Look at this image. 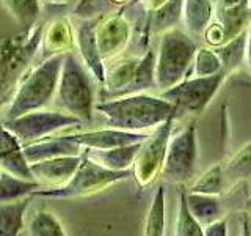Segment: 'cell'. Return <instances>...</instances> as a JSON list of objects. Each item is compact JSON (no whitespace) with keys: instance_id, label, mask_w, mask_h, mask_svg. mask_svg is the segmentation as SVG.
<instances>
[{"instance_id":"cell-1","label":"cell","mask_w":251,"mask_h":236,"mask_svg":"<svg viewBox=\"0 0 251 236\" xmlns=\"http://www.w3.org/2000/svg\"><path fill=\"white\" fill-rule=\"evenodd\" d=\"M96 109L105 117L110 128L132 132L157 128L168 117L176 115V107L171 102L146 94H133L116 101L100 102Z\"/></svg>"},{"instance_id":"cell-2","label":"cell","mask_w":251,"mask_h":236,"mask_svg":"<svg viewBox=\"0 0 251 236\" xmlns=\"http://www.w3.org/2000/svg\"><path fill=\"white\" fill-rule=\"evenodd\" d=\"M63 60H65V55L57 54L25 76L22 85L14 94L5 120H13L16 117L39 110L49 104L57 91Z\"/></svg>"},{"instance_id":"cell-3","label":"cell","mask_w":251,"mask_h":236,"mask_svg":"<svg viewBox=\"0 0 251 236\" xmlns=\"http://www.w3.org/2000/svg\"><path fill=\"white\" fill-rule=\"evenodd\" d=\"M82 159L78 164L74 175L71 177L65 184L57 187H38L30 197H52V199H75V197H85L104 191L110 184L118 181L127 179L132 175V169L129 170H108L102 165L91 161L85 153L80 154Z\"/></svg>"},{"instance_id":"cell-4","label":"cell","mask_w":251,"mask_h":236,"mask_svg":"<svg viewBox=\"0 0 251 236\" xmlns=\"http://www.w3.org/2000/svg\"><path fill=\"white\" fill-rule=\"evenodd\" d=\"M43 29L35 27L18 36L0 41V106L10 99L16 85L24 77L41 39Z\"/></svg>"},{"instance_id":"cell-5","label":"cell","mask_w":251,"mask_h":236,"mask_svg":"<svg viewBox=\"0 0 251 236\" xmlns=\"http://www.w3.org/2000/svg\"><path fill=\"white\" fill-rule=\"evenodd\" d=\"M57 91V102L66 114L78 120H91L94 102L93 84L86 69L73 54L65 55Z\"/></svg>"},{"instance_id":"cell-6","label":"cell","mask_w":251,"mask_h":236,"mask_svg":"<svg viewBox=\"0 0 251 236\" xmlns=\"http://www.w3.org/2000/svg\"><path fill=\"white\" fill-rule=\"evenodd\" d=\"M195 51V43L184 31L175 29L168 30L162 38L159 57L155 61L157 85L162 88L176 85L190 65Z\"/></svg>"},{"instance_id":"cell-7","label":"cell","mask_w":251,"mask_h":236,"mask_svg":"<svg viewBox=\"0 0 251 236\" xmlns=\"http://www.w3.org/2000/svg\"><path fill=\"white\" fill-rule=\"evenodd\" d=\"M175 117L176 115L168 117L163 123L157 126L152 134H149L140 144L137 156L132 164V175L135 177L137 183L141 187L154 183L157 175H160Z\"/></svg>"},{"instance_id":"cell-8","label":"cell","mask_w":251,"mask_h":236,"mask_svg":"<svg viewBox=\"0 0 251 236\" xmlns=\"http://www.w3.org/2000/svg\"><path fill=\"white\" fill-rule=\"evenodd\" d=\"M3 126L13 136L21 142V145H27L39 140L50 132L61 128H68L80 123V120L66 112L58 110H33V112L16 117L13 120H2Z\"/></svg>"},{"instance_id":"cell-9","label":"cell","mask_w":251,"mask_h":236,"mask_svg":"<svg viewBox=\"0 0 251 236\" xmlns=\"http://www.w3.org/2000/svg\"><path fill=\"white\" fill-rule=\"evenodd\" d=\"M226 71H218L210 76H198L188 79L182 84H176L162 93V99L171 102L176 112L184 110L190 114H200L209 104L212 96L217 93L220 84L223 82Z\"/></svg>"},{"instance_id":"cell-10","label":"cell","mask_w":251,"mask_h":236,"mask_svg":"<svg viewBox=\"0 0 251 236\" xmlns=\"http://www.w3.org/2000/svg\"><path fill=\"white\" fill-rule=\"evenodd\" d=\"M195 124L192 123L177 136L168 140L160 177L168 183H185L195 173L196 167V136Z\"/></svg>"},{"instance_id":"cell-11","label":"cell","mask_w":251,"mask_h":236,"mask_svg":"<svg viewBox=\"0 0 251 236\" xmlns=\"http://www.w3.org/2000/svg\"><path fill=\"white\" fill-rule=\"evenodd\" d=\"M82 156H58L50 159H43L38 162H30V172L35 181L47 187H57L65 184L66 181L74 175Z\"/></svg>"},{"instance_id":"cell-12","label":"cell","mask_w":251,"mask_h":236,"mask_svg":"<svg viewBox=\"0 0 251 236\" xmlns=\"http://www.w3.org/2000/svg\"><path fill=\"white\" fill-rule=\"evenodd\" d=\"M0 170L16 178L35 181L21 142L3 126L2 117H0Z\"/></svg>"},{"instance_id":"cell-13","label":"cell","mask_w":251,"mask_h":236,"mask_svg":"<svg viewBox=\"0 0 251 236\" xmlns=\"http://www.w3.org/2000/svg\"><path fill=\"white\" fill-rule=\"evenodd\" d=\"M149 136L148 132H132V131H121L115 128L93 131V132H82V134H73V139L75 144L82 148L88 149H108L116 147H124L130 144L145 140Z\"/></svg>"},{"instance_id":"cell-14","label":"cell","mask_w":251,"mask_h":236,"mask_svg":"<svg viewBox=\"0 0 251 236\" xmlns=\"http://www.w3.org/2000/svg\"><path fill=\"white\" fill-rule=\"evenodd\" d=\"M25 159L30 162H38L43 159H50V157L58 156H78L82 147L75 144L71 136L63 137H43L39 140L31 142V144L22 145Z\"/></svg>"},{"instance_id":"cell-15","label":"cell","mask_w":251,"mask_h":236,"mask_svg":"<svg viewBox=\"0 0 251 236\" xmlns=\"http://www.w3.org/2000/svg\"><path fill=\"white\" fill-rule=\"evenodd\" d=\"M141 142L124 145V147L108 148V149L85 148L83 153L88 156L91 161H94L96 164L102 165V167H105L108 170H129V169H132L133 159H135Z\"/></svg>"},{"instance_id":"cell-16","label":"cell","mask_w":251,"mask_h":236,"mask_svg":"<svg viewBox=\"0 0 251 236\" xmlns=\"http://www.w3.org/2000/svg\"><path fill=\"white\" fill-rule=\"evenodd\" d=\"M129 27L121 18H112L96 30V44L100 59L116 52L127 41Z\"/></svg>"},{"instance_id":"cell-17","label":"cell","mask_w":251,"mask_h":236,"mask_svg":"<svg viewBox=\"0 0 251 236\" xmlns=\"http://www.w3.org/2000/svg\"><path fill=\"white\" fill-rule=\"evenodd\" d=\"M185 200H187V208L190 211V214L196 219V222L202 228L217 222V220H220V217H222L223 205L217 195L187 192Z\"/></svg>"},{"instance_id":"cell-18","label":"cell","mask_w":251,"mask_h":236,"mask_svg":"<svg viewBox=\"0 0 251 236\" xmlns=\"http://www.w3.org/2000/svg\"><path fill=\"white\" fill-rule=\"evenodd\" d=\"M99 21H90L83 24V26L78 29V35H77V41L80 46L82 55L86 61L88 68L93 71V74L96 76L98 81L104 82L105 81V74L104 69H102V59L98 51V44H96V24Z\"/></svg>"},{"instance_id":"cell-19","label":"cell","mask_w":251,"mask_h":236,"mask_svg":"<svg viewBox=\"0 0 251 236\" xmlns=\"http://www.w3.org/2000/svg\"><path fill=\"white\" fill-rule=\"evenodd\" d=\"M31 197L0 203V236H19L24 228V216L30 206Z\"/></svg>"},{"instance_id":"cell-20","label":"cell","mask_w":251,"mask_h":236,"mask_svg":"<svg viewBox=\"0 0 251 236\" xmlns=\"http://www.w3.org/2000/svg\"><path fill=\"white\" fill-rule=\"evenodd\" d=\"M38 187L41 186L36 181L21 179L3 170H0V203L22 199V197L30 195V192H33Z\"/></svg>"},{"instance_id":"cell-21","label":"cell","mask_w":251,"mask_h":236,"mask_svg":"<svg viewBox=\"0 0 251 236\" xmlns=\"http://www.w3.org/2000/svg\"><path fill=\"white\" fill-rule=\"evenodd\" d=\"M28 236H66V233L53 212L39 209L28 222Z\"/></svg>"},{"instance_id":"cell-22","label":"cell","mask_w":251,"mask_h":236,"mask_svg":"<svg viewBox=\"0 0 251 236\" xmlns=\"http://www.w3.org/2000/svg\"><path fill=\"white\" fill-rule=\"evenodd\" d=\"M165 235V189L160 186L154 195V200L145 220V236Z\"/></svg>"},{"instance_id":"cell-23","label":"cell","mask_w":251,"mask_h":236,"mask_svg":"<svg viewBox=\"0 0 251 236\" xmlns=\"http://www.w3.org/2000/svg\"><path fill=\"white\" fill-rule=\"evenodd\" d=\"M192 194H204V195H220L223 191V170L222 165H214L206 170L202 175L195 181L190 189H185Z\"/></svg>"},{"instance_id":"cell-24","label":"cell","mask_w":251,"mask_h":236,"mask_svg":"<svg viewBox=\"0 0 251 236\" xmlns=\"http://www.w3.org/2000/svg\"><path fill=\"white\" fill-rule=\"evenodd\" d=\"M185 195H187L185 187H180L176 236H204V228L196 222V219L190 214V211L187 208Z\"/></svg>"},{"instance_id":"cell-25","label":"cell","mask_w":251,"mask_h":236,"mask_svg":"<svg viewBox=\"0 0 251 236\" xmlns=\"http://www.w3.org/2000/svg\"><path fill=\"white\" fill-rule=\"evenodd\" d=\"M2 3L21 26H33L39 16L38 0H2Z\"/></svg>"},{"instance_id":"cell-26","label":"cell","mask_w":251,"mask_h":236,"mask_svg":"<svg viewBox=\"0 0 251 236\" xmlns=\"http://www.w3.org/2000/svg\"><path fill=\"white\" fill-rule=\"evenodd\" d=\"M184 0H167L157 10L152 16V26L155 31L168 30L171 29L180 18V10H182Z\"/></svg>"},{"instance_id":"cell-27","label":"cell","mask_w":251,"mask_h":236,"mask_svg":"<svg viewBox=\"0 0 251 236\" xmlns=\"http://www.w3.org/2000/svg\"><path fill=\"white\" fill-rule=\"evenodd\" d=\"M210 18L209 0H185V19L187 27L195 33L204 29Z\"/></svg>"},{"instance_id":"cell-28","label":"cell","mask_w":251,"mask_h":236,"mask_svg":"<svg viewBox=\"0 0 251 236\" xmlns=\"http://www.w3.org/2000/svg\"><path fill=\"white\" fill-rule=\"evenodd\" d=\"M154 66H155V55L154 52H148L141 60H138V65L135 69V77L129 87L127 93H133L137 90H145L154 82Z\"/></svg>"},{"instance_id":"cell-29","label":"cell","mask_w":251,"mask_h":236,"mask_svg":"<svg viewBox=\"0 0 251 236\" xmlns=\"http://www.w3.org/2000/svg\"><path fill=\"white\" fill-rule=\"evenodd\" d=\"M245 41H247V33H243L240 36H234V41H231L226 47L217 52V57L222 59L220 63H223L225 69H231L232 66H237L240 63L243 49H245Z\"/></svg>"},{"instance_id":"cell-30","label":"cell","mask_w":251,"mask_h":236,"mask_svg":"<svg viewBox=\"0 0 251 236\" xmlns=\"http://www.w3.org/2000/svg\"><path fill=\"white\" fill-rule=\"evenodd\" d=\"M226 172L237 178L247 179L250 177V144H247L237 154H235L234 159L227 164Z\"/></svg>"},{"instance_id":"cell-31","label":"cell","mask_w":251,"mask_h":236,"mask_svg":"<svg viewBox=\"0 0 251 236\" xmlns=\"http://www.w3.org/2000/svg\"><path fill=\"white\" fill-rule=\"evenodd\" d=\"M220 68H222V63H220L217 54L207 49H201L198 52V59H196V73H198V76L215 74L220 71Z\"/></svg>"},{"instance_id":"cell-32","label":"cell","mask_w":251,"mask_h":236,"mask_svg":"<svg viewBox=\"0 0 251 236\" xmlns=\"http://www.w3.org/2000/svg\"><path fill=\"white\" fill-rule=\"evenodd\" d=\"M49 44L52 47H55V49H65L68 41H69V31H68V27L65 26L63 22H58V24H53L52 30L49 31Z\"/></svg>"},{"instance_id":"cell-33","label":"cell","mask_w":251,"mask_h":236,"mask_svg":"<svg viewBox=\"0 0 251 236\" xmlns=\"http://www.w3.org/2000/svg\"><path fill=\"white\" fill-rule=\"evenodd\" d=\"M204 236H226V222L220 219L217 222L204 227Z\"/></svg>"},{"instance_id":"cell-34","label":"cell","mask_w":251,"mask_h":236,"mask_svg":"<svg viewBox=\"0 0 251 236\" xmlns=\"http://www.w3.org/2000/svg\"><path fill=\"white\" fill-rule=\"evenodd\" d=\"M242 222H243V228H242V236H250V228H248V214L243 212V217H242Z\"/></svg>"},{"instance_id":"cell-35","label":"cell","mask_w":251,"mask_h":236,"mask_svg":"<svg viewBox=\"0 0 251 236\" xmlns=\"http://www.w3.org/2000/svg\"><path fill=\"white\" fill-rule=\"evenodd\" d=\"M148 2H149V5H151V6L157 8V6H160L162 3L167 2V0H148Z\"/></svg>"}]
</instances>
